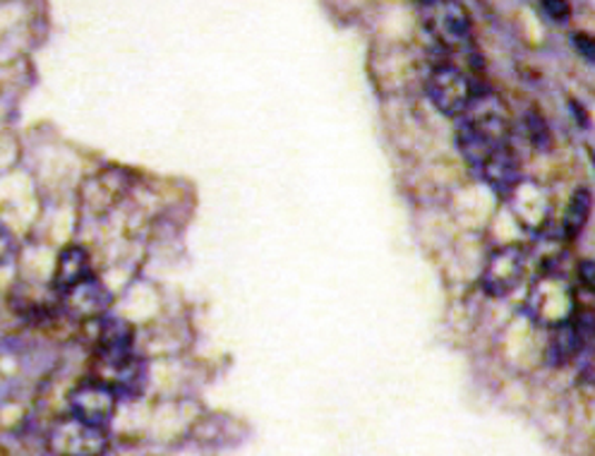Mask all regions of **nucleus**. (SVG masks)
<instances>
[{
	"mask_svg": "<svg viewBox=\"0 0 595 456\" xmlns=\"http://www.w3.org/2000/svg\"><path fill=\"white\" fill-rule=\"evenodd\" d=\"M509 118L499 101L493 97H476L462 116V126L456 130V145L470 166H480L495 151L509 147Z\"/></svg>",
	"mask_w": 595,
	"mask_h": 456,
	"instance_id": "obj_1",
	"label": "nucleus"
},
{
	"mask_svg": "<svg viewBox=\"0 0 595 456\" xmlns=\"http://www.w3.org/2000/svg\"><path fill=\"white\" fill-rule=\"evenodd\" d=\"M420 20L427 34L435 39L439 49L452 53H470L473 51V24L468 10L462 3L452 0H437V3L420 6Z\"/></svg>",
	"mask_w": 595,
	"mask_h": 456,
	"instance_id": "obj_2",
	"label": "nucleus"
},
{
	"mask_svg": "<svg viewBox=\"0 0 595 456\" xmlns=\"http://www.w3.org/2000/svg\"><path fill=\"white\" fill-rule=\"evenodd\" d=\"M427 95H430L433 103L442 113L456 118L468 111V106L480 95V91L476 89V85H473V80L462 68L442 63V66H435L430 78H427Z\"/></svg>",
	"mask_w": 595,
	"mask_h": 456,
	"instance_id": "obj_3",
	"label": "nucleus"
},
{
	"mask_svg": "<svg viewBox=\"0 0 595 456\" xmlns=\"http://www.w3.org/2000/svg\"><path fill=\"white\" fill-rule=\"evenodd\" d=\"M118 406L116 391L103 383V379H85L70 391V414L91 428L103 430L111 423Z\"/></svg>",
	"mask_w": 595,
	"mask_h": 456,
	"instance_id": "obj_4",
	"label": "nucleus"
},
{
	"mask_svg": "<svg viewBox=\"0 0 595 456\" xmlns=\"http://www.w3.org/2000/svg\"><path fill=\"white\" fill-rule=\"evenodd\" d=\"M49 447L56 456H101L109 447V439L103 430L70 416L51 430Z\"/></svg>",
	"mask_w": 595,
	"mask_h": 456,
	"instance_id": "obj_5",
	"label": "nucleus"
},
{
	"mask_svg": "<svg viewBox=\"0 0 595 456\" xmlns=\"http://www.w3.org/2000/svg\"><path fill=\"white\" fill-rule=\"evenodd\" d=\"M524 277V252L516 246L497 248L483 271V288L490 296H507Z\"/></svg>",
	"mask_w": 595,
	"mask_h": 456,
	"instance_id": "obj_6",
	"label": "nucleus"
},
{
	"mask_svg": "<svg viewBox=\"0 0 595 456\" xmlns=\"http://www.w3.org/2000/svg\"><path fill=\"white\" fill-rule=\"evenodd\" d=\"M60 303L72 319H101L111 306V294L97 277H89L60 294Z\"/></svg>",
	"mask_w": 595,
	"mask_h": 456,
	"instance_id": "obj_7",
	"label": "nucleus"
},
{
	"mask_svg": "<svg viewBox=\"0 0 595 456\" xmlns=\"http://www.w3.org/2000/svg\"><path fill=\"white\" fill-rule=\"evenodd\" d=\"M135 329L120 317H101L99 323V358L103 365L120 363L132 356Z\"/></svg>",
	"mask_w": 595,
	"mask_h": 456,
	"instance_id": "obj_8",
	"label": "nucleus"
},
{
	"mask_svg": "<svg viewBox=\"0 0 595 456\" xmlns=\"http://www.w3.org/2000/svg\"><path fill=\"white\" fill-rule=\"evenodd\" d=\"M478 171L487 186H493L499 195L514 192L518 188V180H522V169H518V159L512 151V147L495 151V155L487 159Z\"/></svg>",
	"mask_w": 595,
	"mask_h": 456,
	"instance_id": "obj_9",
	"label": "nucleus"
},
{
	"mask_svg": "<svg viewBox=\"0 0 595 456\" xmlns=\"http://www.w3.org/2000/svg\"><path fill=\"white\" fill-rule=\"evenodd\" d=\"M91 277V267H89V255L80 246H70L63 252L58 255L56 262V274H53V286L58 294L68 291V288L78 286L80 281Z\"/></svg>",
	"mask_w": 595,
	"mask_h": 456,
	"instance_id": "obj_10",
	"label": "nucleus"
},
{
	"mask_svg": "<svg viewBox=\"0 0 595 456\" xmlns=\"http://www.w3.org/2000/svg\"><path fill=\"white\" fill-rule=\"evenodd\" d=\"M591 202H593V197H591L588 188H578L572 195L567 215H564V221H562V234L567 242L582 236V231L588 224V217H591Z\"/></svg>",
	"mask_w": 595,
	"mask_h": 456,
	"instance_id": "obj_11",
	"label": "nucleus"
},
{
	"mask_svg": "<svg viewBox=\"0 0 595 456\" xmlns=\"http://www.w3.org/2000/svg\"><path fill=\"white\" fill-rule=\"evenodd\" d=\"M541 10L555 22H564L569 18V6L567 3H541Z\"/></svg>",
	"mask_w": 595,
	"mask_h": 456,
	"instance_id": "obj_12",
	"label": "nucleus"
},
{
	"mask_svg": "<svg viewBox=\"0 0 595 456\" xmlns=\"http://www.w3.org/2000/svg\"><path fill=\"white\" fill-rule=\"evenodd\" d=\"M574 46H576V51L582 53L586 60H593V51H595V46H593V39L588 34H574Z\"/></svg>",
	"mask_w": 595,
	"mask_h": 456,
	"instance_id": "obj_13",
	"label": "nucleus"
},
{
	"mask_svg": "<svg viewBox=\"0 0 595 456\" xmlns=\"http://www.w3.org/2000/svg\"><path fill=\"white\" fill-rule=\"evenodd\" d=\"M12 252V242H10V236L6 234V228L0 226V265H6V260Z\"/></svg>",
	"mask_w": 595,
	"mask_h": 456,
	"instance_id": "obj_14",
	"label": "nucleus"
}]
</instances>
